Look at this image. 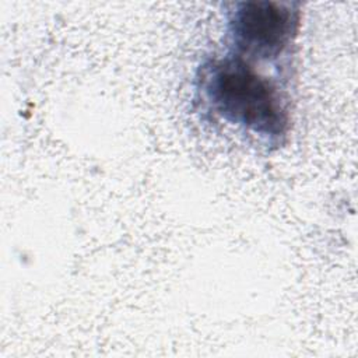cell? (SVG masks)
<instances>
[{
  "instance_id": "1",
  "label": "cell",
  "mask_w": 358,
  "mask_h": 358,
  "mask_svg": "<svg viewBox=\"0 0 358 358\" xmlns=\"http://www.w3.org/2000/svg\"><path fill=\"white\" fill-rule=\"evenodd\" d=\"M206 92L213 108L228 122L268 138L289 129V113L277 85L241 57L215 62L207 69Z\"/></svg>"
},
{
  "instance_id": "2",
  "label": "cell",
  "mask_w": 358,
  "mask_h": 358,
  "mask_svg": "<svg viewBox=\"0 0 358 358\" xmlns=\"http://www.w3.org/2000/svg\"><path fill=\"white\" fill-rule=\"evenodd\" d=\"M228 24L238 53L274 59L298 35L301 11L289 3L242 1L235 4Z\"/></svg>"
}]
</instances>
